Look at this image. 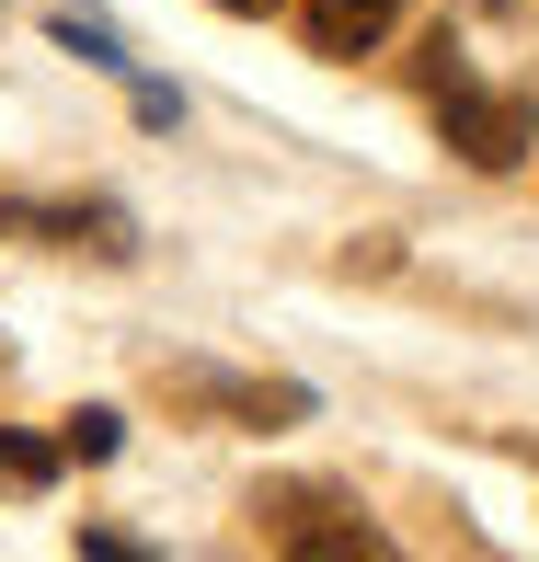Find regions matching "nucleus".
I'll return each instance as SVG.
<instances>
[{
	"mask_svg": "<svg viewBox=\"0 0 539 562\" xmlns=\"http://www.w3.org/2000/svg\"><path fill=\"white\" fill-rule=\"evenodd\" d=\"M425 104H436V126H448V149H471L482 172L528 161V138H539V115L517 104V92H482L471 69H459V46H448V35H436V58H425Z\"/></svg>",
	"mask_w": 539,
	"mask_h": 562,
	"instance_id": "nucleus-1",
	"label": "nucleus"
},
{
	"mask_svg": "<svg viewBox=\"0 0 539 562\" xmlns=\"http://www.w3.org/2000/svg\"><path fill=\"white\" fill-rule=\"evenodd\" d=\"M276 551H379V528L345 517V505H322V494H288L276 505Z\"/></svg>",
	"mask_w": 539,
	"mask_h": 562,
	"instance_id": "nucleus-2",
	"label": "nucleus"
},
{
	"mask_svg": "<svg viewBox=\"0 0 539 562\" xmlns=\"http://www.w3.org/2000/svg\"><path fill=\"white\" fill-rule=\"evenodd\" d=\"M299 12H311V46H322V58H368V46L402 23V0H299Z\"/></svg>",
	"mask_w": 539,
	"mask_h": 562,
	"instance_id": "nucleus-3",
	"label": "nucleus"
},
{
	"mask_svg": "<svg viewBox=\"0 0 539 562\" xmlns=\"http://www.w3.org/2000/svg\"><path fill=\"white\" fill-rule=\"evenodd\" d=\"M46 35H58V46H81L92 69H126V35H115L104 12H69V0H58V12H46Z\"/></svg>",
	"mask_w": 539,
	"mask_h": 562,
	"instance_id": "nucleus-4",
	"label": "nucleus"
},
{
	"mask_svg": "<svg viewBox=\"0 0 539 562\" xmlns=\"http://www.w3.org/2000/svg\"><path fill=\"white\" fill-rule=\"evenodd\" d=\"M58 459H69V448H46V437H0V482H12V494H35Z\"/></svg>",
	"mask_w": 539,
	"mask_h": 562,
	"instance_id": "nucleus-5",
	"label": "nucleus"
},
{
	"mask_svg": "<svg viewBox=\"0 0 539 562\" xmlns=\"http://www.w3.org/2000/svg\"><path fill=\"white\" fill-rule=\"evenodd\" d=\"M58 448H69V459H115V414H69Z\"/></svg>",
	"mask_w": 539,
	"mask_h": 562,
	"instance_id": "nucleus-6",
	"label": "nucleus"
},
{
	"mask_svg": "<svg viewBox=\"0 0 539 562\" xmlns=\"http://www.w3.org/2000/svg\"><path fill=\"white\" fill-rule=\"evenodd\" d=\"M218 12H276V0H218Z\"/></svg>",
	"mask_w": 539,
	"mask_h": 562,
	"instance_id": "nucleus-7",
	"label": "nucleus"
},
{
	"mask_svg": "<svg viewBox=\"0 0 539 562\" xmlns=\"http://www.w3.org/2000/svg\"><path fill=\"white\" fill-rule=\"evenodd\" d=\"M482 12H505V0H482Z\"/></svg>",
	"mask_w": 539,
	"mask_h": 562,
	"instance_id": "nucleus-8",
	"label": "nucleus"
}]
</instances>
